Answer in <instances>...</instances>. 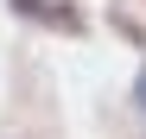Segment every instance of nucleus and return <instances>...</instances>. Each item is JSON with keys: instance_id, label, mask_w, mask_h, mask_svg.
<instances>
[{"instance_id": "f257e3e1", "label": "nucleus", "mask_w": 146, "mask_h": 139, "mask_svg": "<svg viewBox=\"0 0 146 139\" xmlns=\"http://www.w3.org/2000/svg\"><path fill=\"white\" fill-rule=\"evenodd\" d=\"M133 95H140V108H146V76H140V89H133Z\"/></svg>"}]
</instances>
